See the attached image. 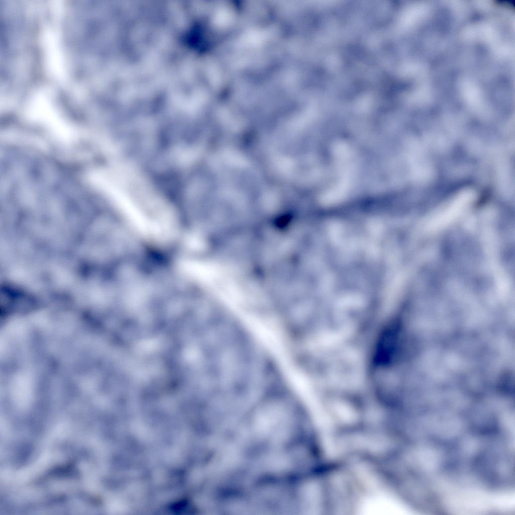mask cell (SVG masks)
<instances>
[{"instance_id": "cell-1", "label": "cell", "mask_w": 515, "mask_h": 515, "mask_svg": "<svg viewBox=\"0 0 515 515\" xmlns=\"http://www.w3.org/2000/svg\"><path fill=\"white\" fill-rule=\"evenodd\" d=\"M127 171L118 174L115 186L123 212L144 235L157 241L166 240L175 229L170 210L145 182Z\"/></svg>"}]
</instances>
